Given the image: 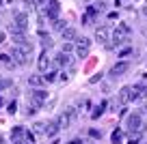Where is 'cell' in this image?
<instances>
[{"label": "cell", "mask_w": 147, "mask_h": 144, "mask_svg": "<svg viewBox=\"0 0 147 144\" xmlns=\"http://www.w3.org/2000/svg\"><path fill=\"white\" fill-rule=\"evenodd\" d=\"M32 56V45L28 43H15L13 45V60L18 65H26L28 63V58Z\"/></svg>", "instance_id": "cell-1"}, {"label": "cell", "mask_w": 147, "mask_h": 144, "mask_svg": "<svg viewBox=\"0 0 147 144\" xmlns=\"http://www.w3.org/2000/svg\"><path fill=\"white\" fill-rule=\"evenodd\" d=\"M128 129H130V133H141V131L145 129L141 114H130L128 116Z\"/></svg>", "instance_id": "cell-2"}, {"label": "cell", "mask_w": 147, "mask_h": 144, "mask_svg": "<svg viewBox=\"0 0 147 144\" xmlns=\"http://www.w3.org/2000/svg\"><path fill=\"white\" fill-rule=\"evenodd\" d=\"M74 121H76V110H74V108H67V110H65V112L59 116V121H56V123H59L61 129H67Z\"/></svg>", "instance_id": "cell-3"}, {"label": "cell", "mask_w": 147, "mask_h": 144, "mask_svg": "<svg viewBox=\"0 0 147 144\" xmlns=\"http://www.w3.org/2000/svg\"><path fill=\"white\" fill-rule=\"evenodd\" d=\"M46 99H48V90H43V88L30 90V105H35V108H41Z\"/></svg>", "instance_id": "cell-4"}, {"label": "cell", "mask_w": 147, "mask_h": 144, "mask_svg": "<svg viewBox=\"0 0 147 144\" xmlns=\"http://www.w3.org/2000/svg\"><path fill=\"white\" fill-rule=\"evenodd\" d=\"M89 50H91V39H87V37L76 39V56L84 58V56H89Z\"/></svg>", "instance_id": "cell-5"}, {"label": "cell", "mask_w": 147, "mask_h": 144, "mask_svg": "<svg viewBox=\"0 0 147 144\" xmlns=\"http://www.w3.org/2000/svg\"><path fill=\"white\" fill-rule=\"evenodd\" d=\"M125 39H128V35H125L121 28H115V30H113V35H110V43H108V47H119V45L123 43Z\"/></svg>", "instance_id": "cell-6"}, {"label": "cell", "mask_w": 147, "mask_h": 144, "mask_svg": "<svg viewBox=\"0 0 147 144\" xmlns=\"http://www.w3.org/2000/svg\"><path fill=\"white\" fill-rule=\"evenodd\" d=\"M128 71H130V63H128V60H119V63L113 65L110 75H113V77H119V75H123V73H128Z\"/></svg>", "instance_id": "cell-7"}, {"label": "cell", "mask_w": 147, "mask_h": 144, "mask_svg": "<svg viewBox=\"0 0 147 144\" xmlns=\"http://www.w3.org/2000/svg\"><path fill=\"white\" fill-rule=\"evenodd\" d=\"M59 11H61V2H59V0H50V2H48V9H46L48 19L54 22V19L59 17Z\"/></svg>", "instance_id": "cell-8"}, {"label": "cell", "mask_w": 147, "mask_h": 144, "mask_svg": "<svg viewBox=\"0 0 147 144\" xmlns=\"http://www.w3.org/2000/svg\"><path fill=\"white\" fill-rule=\"evenodd\" d=\"M50 65H52V58H50V54H48V50H46L41 56H39V60H37V67H39V71H41V73H48Z\"/></svg>", "instance_id": "cell-9"}, {"label": "cell", "mask_w": 147, "mask_h": 144, "mask_svg": "<svg viewBox=\"0 0 147 144\" xmlns=\"http://www.w3.org/2000/svg\"><path fill=\"white\" fill-rule=\"evenodd\" d=\"M11 24H13V26H18L20 30H26V28H28V15H26V13H15Z\"/></svg>", "instance_id": "cell-10"}, {"label": "cell", "mask_w": 147, "mask_h": 144, "mask_svg": "<svg viewBox=\"0 0 147 144\" xmlns=\"http://www.w3.org/2000/svg\"><path fill=\"white\" fill-rule=\"evenodd\" d=\"M54 65L56 67H69V65H71V56L65 54V52H61V54L54 56Z\"/></svg>", "instance_id": "cell-11"}, {"label": "cell", "mask_w": 147, "mask_h": 144, "mask_svg": "<svg viewBox=\"0 0 147 144\" xmlns=\"http://www.w3.org/2000/svg\"><path fill=\"white\" fill-rule=\"evenodd\" d=\"M59 129H61V127H59V123H43V133H46L48 135V138H54V135L56 133H59Z\"/></svg>", "instance_id": "cell-12"}, {"label": "cell", "mask_w": 147, "mask_h": 144, "mask_svg": "<svg viewBox=\"0 0 147 144\" xmlns=\"http://www.w3.org/2000/svg\"><path fill=\"white\" fill-rule=\"evenodd\" d=\"M110 37H108V30H106V26H97L95 28V41L97 43H106Z\"/></svg>", "instance_id": "cell-13"}, {"label": "cell", "mask_w": 147, "mask_h": 144, "mask_svg": "<svg viewBox=\"0 0 147 144\" xmlns=\"http://www.w3.org/2000/svg\"><path fill=\"white\" fill-rule=\"evenodd\" d=\"M119 99H121V103L132 101V86H121L119 88Z\"/></svg>", "instance_id": "cell-14"}, {"label": "cell", "mask_w": 147, "mask_h": 144, "mask_svg": "<svg viewBox=\"0 0 147 144\" xmlns=\"http://www.w3.org/2000/svg\"><path fill=\"white\" fill-rule=\"evenodd\" d=\"M61 37H63V41H76L78 39V32H76V28L67 26L65 30H61Z\"/></svg>", "instance_id": "cell-15"}, {"label": "cell", "mask_w": 147, "mask_h": 144, "mask_svg": "<svg viewBox=\"0 0 147 144\" xmlns=\"http://www.w3.org/2000/svg\"><path fill=\"white\" fill-rule=\"evenodd\" d=\"M46 77L43 75H28V86H35V88H41Z\"/></svg>", "instance_id": "cell-16"}, {"label": "cell", "mask_w": 147, "mask_h": 144, "mask_svg": "<svg viewBox=\"0 0 147 144\" xmlns=\"http://www.w3.org/2000/svg\"><path fill=\"white\" fill-rule=\"evenodd\" d=\"M110 142H113V144H121V142H123V131L115 129V131H113V135H110Z\"/></svg>", "instance_id": "cell-17"}, {"label": "cell", "mask_w": 147, "mask_h": 144, "mask_svg": "<svg viewBox=\"0 0 147 144\" xmlns=\"http://www.w3.org/2000/svg\"><path fill=\"white\" fill-rule=\"evenodd\" d=\"M11 138H13V142H18V140H24L26 135H24V129L22 127H15L13 131H11Z\"/></svg>", "instance_id": "cell-18"}, {"label": "cell", "mask_w": 147, "mask_h": 144, "mask_svg": "<svg viewBox=\"0 0 147 144\" xmlns=\"http://www.w3.org/2000/svg\"><path fill=\"white\" fill-rule=\"evenodd\" d=\"M106 105H108V103H106V101H102V103H100V105H97V108H95V110H93V114H91V118H100V116H102V114H104V110H106Z\"/></svg>", "instance_id": "cell-19"}, {"label": "cell", "mask_w": 147, "mask_h": 144, "mask_svg": "<svg viewBox=\"0 0 147 144\" xmlns=\"http://www.w3.org/2000/svg\"><path fill=\"white\" fill-rule=\"evenodd\" d=\"M71 50H76V43H71V41H63V47H61V52L69 54Z\"/></svg>", "instance_id": "cell-20"}, {"label": "cell", "mask_w": 147, "mask_h": 144, "mask_svg": "<svg viewBox=\"0 0 147 144\" xmlns=\"http://www.w3.org/2000/svg\"><path fill=\"white\" fill-rule=\"evenodd\" d=\"M52 26H54V30H65V28H67V24H65L63 19H59V17H56L54 22H52Z\"/></svg>", "instance_id": "cell-21"}, {"label": "cell", "mask_w": 147, "mask_h": 144, "mask_svg": "<svg viewBox=\"0 0 147 144\" xmlns=\"http://www.w3.org/2000/svg\"><path fill=\"white\" fill-rule=\"evenodd\" d=\"M7 112H9V114H15V112H18V103H15V101H11L9 108H7Z\"/></svg>", "instance_id": "cell-22"}, {"label": "cell", "mask_w": 147, "mask_h": 144, "mask_svg": "<svg viewBox=\"0 0 147 144\" xmlns=\"http://www.w3.org/2000/svg\"><path fill=\"white\" fill-rule=\"evenodd\" d=\"M13 84L11 80H0V90H5V88H9V86Z\"/></svg>", "instance_id": "cell-23"}, {"label": "cell", "mask_w": 147, "mask_h": 144, "mask_svg": "<svg viewBox=\"0 0 147 144\" xmlns=\"http://www.w3.org/2000/svg\"><path fill=\"white\" fill-rule=\"evenodd\" d=\"M41 43H43V47H46V50H48V47H52V39H50V37H43Z\"/></svg>", "instance_id": "cell-24"}, {"label": "cell", "mask_w": 147, "mask_h": 144, "mask_svg": "<svg viewBox=\"0 0 147 144\" xmlns=\"http://www.w3.org/2000/svg\"><path fill=\"white\" fill-rule=\"evenodd\" d=\"M0 63H11V56L9 54H0Z\"/></svg>", "instance_id": "cell-25"}, {"label": "cell", "mask_w": 147, "mask_h": 144, "mask_svg": "<svg viewBox=\"0 0 147 144\" xmlns=\"http://www.w3.org/2000/svg\"><path fill=\"white\" fill-rule=\"evenodd\" d=\"M43 77H46V82H54V80H56V75H54V73H46Z\"/></svg>", "instance_id": "cell-26"}, {"label": "cell", "mask_w": 147, "mask_h": 144, "mask_svg": "<svg viewBox=\"0 0 147 144\" xmlns=\"http://www.w3.org/2000/svg\"><path fill=\"white\" fill-rule=\"evenodd\" d=\"M130 52H132V50H130V47H123V50H121L119 54H121V56H130Z\"/></svg>", "instance_id": "cell-27"}, {"label": "cell", "mask_w": 147, "mask_h": 144, "mask_svg": "<svg viewBox=\"0 0 147 144\" xmlns=\"http://www.w3.org/2000/svg\"><path fill=\"white\" fill-rule=\"evenodd\" d=\"M89 133H91V138H100V131H95V129H91Z\"/></svg>", "instance_id": "cell-28"}, {"label": "cell", "mask_w": 147, "mask_h": 144, "mask_svg": "<svg viewBox=\"0 0 147 144\" xmlns=\"http://www.w3.org/2000/svg\"><path fill=\"white\" fill-rule=\"evenodd\" d=\"M13 144H30V142H28V140L24 138V140H18V142H13Z\"/></svg>", "instance_id": "cell-29"}, {"label": "cell", "mask_w": 147, "mask_h": 144, "mask_svg": "<svg viewBox=\"0 0 147 144\" xmlns=\"http://www.w3.org/2000/svg\"><path fill=\"white\" fill-rule=\"evenodd\" d=\"M69 144H82V142H80V140L76 138V140H71V142H69Z\"/></svg>", "instance_id": "cell-30"}, {"label": "cell", "mask_w": 147, "mask_h": 144, "mask_svg": "<svg viewBox=\"0 0 147 144\" xmlns=\"http://www.w3.org/2000/svg\"><path fill=\"white\" fill-rule=\"evenodd\" d=\"M2 41H5V32H0V43H2Z\"/></svg>", "instance_id": "cell-31"}, {"label": "cell", "mask_w": 147, "mask_h": 144, "mask_svg": "<svg viewBox=\"0 0 147 144\" xmlns=\"http://www.w3.org/2000/svg\"><path fill=\"white\" fill-rule=\"evenodd\" d=\"M0 144H7V142H5V135H0Z\"/></svg>", "instance_id": "cell-32"}, {"label": "cell", "mask_w": 147, "mask_h": 144, "mask_svg": "<svg viewBox=\"0 0 147 144\" xmlns=\"http://www.w3.org/2000/svg\"><path fill=\"white\" fill-rule=\"evenodd\" d=\"M143 13H145V15H147V5H145V7H143Z\"/></svg>", "instance_id": "cell-33"}, {"label": "cell", "mask_w": 147, "mask_h": 144, "mask_svg": "<svg viewBox=\"0 0 147 144\" xmlns=\"http://www.w3.org/2000/svg\"><path fill=\"white\" fill-rule=\"evenodd\" d=\"M39 2H46V0H39Z\"/></svg>", "instance_id": "cell-34"}, {"label": "cell", "mask_w": 147, "mask_h": 144, "mask_svg": "<svg viewBox=\"0 0 147 144\" xmlns=\"http://www.w3.org/2000/svg\"><path fill=\"white\" fill-rule=\"evenodd\" d=\"M0 105H2V99H0Z\"/></svg>", "instance_id": "cell-35"}]
</instances>
